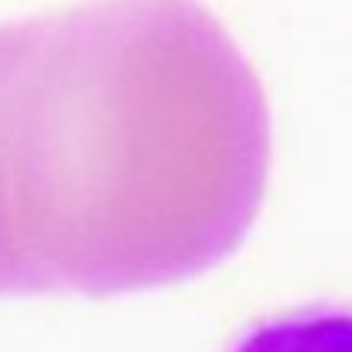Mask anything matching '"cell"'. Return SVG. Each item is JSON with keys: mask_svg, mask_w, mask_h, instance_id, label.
I'll list each match as a JSON object with an SVG mask.
<instances>
[{"mask_svg": "<svg viewBox=\"0 0 352 352\" xmlns=\"http://www.w3.org/2000/svg\"><path fill=\"white\" fill-rule=\"evenodd\" d=\"M230 352H352L349 308H305L250 329Z\"/></svg>", "mask_w": 352, "mask_h": 352, "instance_id": "2", "label": "cell"}, {"mask_svg": "<svg viewBox=\"0 0 352 352\" xmlns=\"http://www.w3.org/2000/svg\"><path fill=\"white\" fill-rule=\"evenodd\" d=\"M274 117L199 0H89L0 24V298L195 280L253 233Z\"/></svg>", "mask_w": 352, "mask_h": 352, "instance_id": "1", "label": "cell"}]
</instances>
